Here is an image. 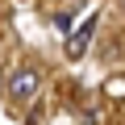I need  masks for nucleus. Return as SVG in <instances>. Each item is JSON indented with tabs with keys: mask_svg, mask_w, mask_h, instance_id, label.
Returning a JSON list of instances; mask_svg holds the SVG:
<instances>
[{
	"mask_svg": "<svg viewBox=\"0 0 125 125\" xmlns=\"http://www.w3.org/2000/svg\"><path fill=\"white\" fill-rule=\"evenodd\" d=\"M38 88H42V75L33 71V67H17L13 71V79H9V92H13V100H33L38 96Z\"/></svg>",
	"mask_w": 125,
	"mask_h": 125,
	"instance_id": "1",
	"label": "nucleus"
},
{
	"mask_svg": "<svg viewBox=\"0 0 125 125\" xmlns=\"http://www.w3.org/2000/svg\"><path fill=\"white\" fill-rule=\"evenodd\" d=\"M92 33H96V13L83 17V21L71 29V38H67V58H83L88 46H92Z\"/></svg>",
	"mask_w": 125,
	"mask_h": 125,
	"instance_id": "2",
	"label": "nucleus"
}]
</instances>
